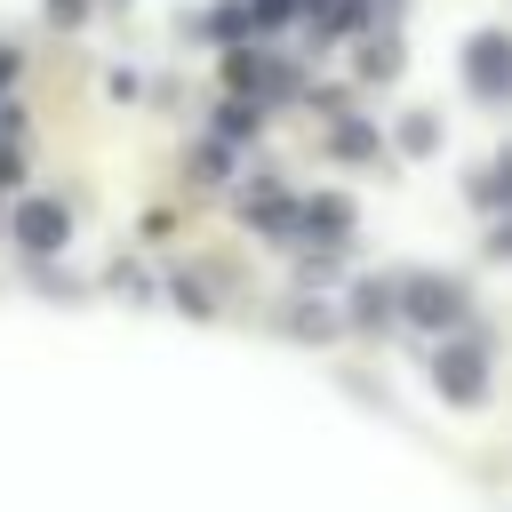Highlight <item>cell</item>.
<instances>
[{
  "label": "cell",
  "instance_id": "1",
  "mask_svg": "<svg viewBox=\"0 0 512 512\" xmlns=\"http://www.w3.org/2000/svg\"><path fill=\"white\" fill-rule=\"evenodd\" d=\"M392 304H400V320H416V328H432V336H448V328L464 320V288H456L448 272H408V280H392Z\"/></svg>",
  "mask_w": 512,
  "mask_h": 512
},
{
  "label": "cell",
  "instance_id": "2",
  "mask_svg": "<svg viewBox=\"0 0 512 512\" xmlns=\"http://www.w3.org/2000/svg\"><path fill=\"white\" fill-rule=\"evenodd\" d=\"M432 384H440L448 400H464V408H472V400L488 392V352H480V336H448V344H440V360H432Z\"/></svg>",
  "mask_w": 512,
  "mask_h": 512
},
{
  "label": "cell",
  "instance_id": "3",
  "mask_svg": "<svg viewBox=\"0 0 512 512\" xmlns=\"http://www.w3.org/2000/svg\"><path fill=\"white\" fill-rule=\"evenodd\" d=\"M464 80H472V96H512V32H472Z\"/></svg>",
  "mask_w": 512,
  "mask_h": 512
},
{
  "label": "cell",
  "instance_id": "4",
  "mask_svg": "<svg viewBox=\"0 0 512 512\" xmlns=\"http://www.w3.org/2000/svg\"><path fill=\"white\" fill-rule=\"evenodd\" d=\"M64 232H72L64 200H48V192H40V200H24V208H16V248H24V256H56V248H64Z\"/></svg>",
  "mask_w": 512,
  "mask_h": 512
},
{
  "label": "cell",
  "instance_id": "5",
  "mask_svg": "<svg viewBox=\"0 0 512 512\" xmlns=\"http://www.w3.org/2000/svg\"><path fill=\"white\" fill-rule=\"evenodd\" d=\"M400 304H392V280H360L352 288V328H392Z\"/></svg>",
  "mask_w": 512,
  "mask_h": 512
},
{
  "label": "cell",
  "instance_id": "6",
  "mask_svg": "<svg viewBox=\"0 0 512 512\" xmlns=\"http://www.w3.org/2000/svg\"><path fill=\"white\" fill-rule=\"evenodd\" d=\"M248 224H264V232H296V208L280 200V184H248Z\"/></svg>",
  "mask_w": 512,
  "mask_h": 512
},
{
  "label": "cell",
  "instance_id": "7",
  "mask_svg": "<svg viewBox=\"0 0 512 512\" xmlns=\"http://www.w3.org/2000/svg\"><path fill=\"white\" fill-rule=\"evenodd\" d=\"M472 200H480V208H512V152H496V160L472 176Z\"/></svg>",
  "mask_w": 512,
  "mask_h": 512
},
{
  "label": "cell",
  "instance_id": "8",
  "mask_svg": "<svg viewBox=\"0 0 512 512\" xmlns=\"http://www.w3.org/2000/svg\"><path fill=\"white\" fill-rule=\"evenodd\" d=\"M256 128H264V104H248V96H232V104L216 112V136H224V144H248Z\"/></svg>",
  "mask_w": 512,
  "mask_h": 512
},
{
  "label": "cell",
  "instance_id": "9",
  "mask_svg": "<svg viewBox=\"0 0 512 512\" xmlns=\"http://www.w3.org/2000/svg\"><path fill=\"white\" fill-rule=\"evenodd\" d=\"M304 224H312V232H328V240H336V232H344V224H352V208H344V200H312V208H304Z\"/></svg>",
  "mask_w": 512,
  "mask_h": 512
},
{
  "label": "cell",
  "instance_id": "10",
  "mask_svg": "<svg viewBox=\"0 0 512 512\" xmlns=\"http://www.w3.org/2000/svg\"><path fill=\"white\" fill-rule=\"evenodd\" d=\"M336 152H344V160H368V152H376L368 120H344V128H336Z\"/></svg>",
  "mask_w": 512,
  "mask_h": 512
},
{
  "label": "cell",
  "instance_id": "11",
  "mask_svg": "<svg viewBox=\"0 0 512 512\" xmlns=\"http://www.w3.org/2000/svg\"><path fill=\"white\" fill-rule=\"evenodd\" d=\"M296 336H336V312H328V304H320V312L296 304Z\"/></svg>",
  "mask_w": 512,
  "mask_h": 512
},
{
  "label": "cell",
  "instance_id": "12",
  "mask_svg": "<svg viewBox=\"0 0 512 512\" xmlns=\"http://www.w3.org/2000/svg\"><path fill=\"white\" fill-rule=\"evenodd\" d=\"M400 144H408V152H432V120H424V112H416V120H400Z\"/></svg>",
  "mask_w": 512,
  "mask_h": 512
},
{
  "label": "cell",
  "instance_id": "13",
  "mask_svg": "<svg viewBox=\"0 0 512 512\" xmlns=\"http://www.w3.org/2000/svg\"><path fill=\"white\" fill-rule=\"evenodd\" d=\"M88 16V0H48V24H80Z\"/></svg>",
  "mask_w": 512,
  "mask_h": 512
},
{
  "label": "cell",
  "instance_id": "14",
  "mask_svg": "<svg viewBox=\"0 0 512 512\" xmlns=\"http://www.w3.org/2000/svg\"><path fill=\"white\" fill-rule=\"evenodd\" d=\"M488 256H496V264H512V224H496V232H488Z\"/></svg>",
  "mask_w": 512,
  "mask_h": 512
},
{
  "label": "cell",
  "instance_id": "15",
  "mask_svg": "<svg viewBox=\"0 0 512 512\" xmlns=\"http://www.w3.org/2000/svg\"><path fill=\"white\" fill-rule=\"evenodd\" d=\"M16 64H24V56H16V48H8V40H0V88H8V80H16Z\"/></svg>",
  "mask_w": 512,
  "mask_h": 512
}]
</instances>
